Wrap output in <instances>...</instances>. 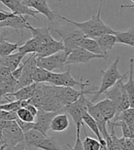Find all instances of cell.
<instances>
[{
  "label": "cell",
  "instance_id": "6da1fadb",
  "mask_svg": "<svg viewBox=\"0 0 134 150\" xmlns=\"http://www.w3.org/2000/svg\"><path fill=\"white\" fill-rule=\"evenodd\" d=\"M102 5H103V0H100L98 13L96 15H93L90 19L84 21V22L73 21L65 17L59 16L57 14H56V18L63 20L66 23H70L72 26L77 28L85 36L92 38V39H96V38L103 36L105 34H116L117 31H115L114 29H112L107 24L104 23V21L101 19Z\"/></svg>",
  "mask_w": 134,
  "mask_h": 150
},
{
  "label": "cell",
  "instance_id": "7a4b0ae2",
  "mask_svg": "<svg viewBox=\"0 0 134 150\" xmlns=\"http://www.w3.org/2000/svg\"><path fill=\"white\" fill-rule=\"evenodd\" d=\"M120 56L117 57L114 62L108 67V70L106 71L101 70V72H102L101 83H100L99 88L98 89V91L94 92V97L91 100V102L94 103L101 94H103L106 91H108V89L112 87L118 80L127 77V75L129 74V71L123 74H120V71H118V62H120Z\"/></svg>",
  "mask_w": 134,
  "mask_h": 150
},
{
  "label": "cell",
  "instance_id": "3957f363",
  "mask_svg": "<svg viewBox=\"0 0 134 150\" xmlns=\"http://www.w3.org/2000/svg\"><path fill=\"white\" fill-rule=\"evenodd\" d=\"M124 79L125 78L118 80L112 87L103 93L106 95V98L111 100L114 103L117 109V115L115 117H117L123 111L130 108L129 96L124 87Z\"/></svg>",
  "mask_w": 134,
  "mask_h": 150
},
{
  "label": "cell",
  "instance_id": "277c9868",
  "mask_svg": "<svg viewBox=\"0 0 134 150\" xmlns=\"http://www.w3.org/2000/svg\"><path fill=\"white\" fill-rule=\"evenodd\" d=\"M47 83L53 84L55 86H62V87H72L80 86L81 89H86L87 86L90 85L89 81H84V77L82 76L80 81L74 80L71 74V68H68L67 71L62 73H55L51 71L47 80Z\"/></svg>",
  "mask_w": 134,
  "mask_h": 150
},
{
  "label": "cell",
  "instance_id": "5b68a950",
  "mask_svg": "<svg viewBox=\"0 0 134 150\" xmlns=\"http://www.w3.org/2000/svg\"><path fill=\"white\" fill-rule=\"evenodd\" d=\"M87 111V99L86 98V94L80 96L79 98L68 105H66L64 108V112L69 115L74 124L76 125V129L85 128V124L83 122V115L85 112Z\"/></svg>",
  "mask_w": 134,
  "mask_h": 150
},
{
  "label": "cell",
  "instance_id": "8992f818",
  "mask_svg": "<svg viewBox=\"0 0 134 150\" xmlns=\"http://www.w3.org/2000/svg\"><path fill=\"white\" fill-rule=\"evenodd\" d=\"M0 140L3 142L4 146H16L24 141V133L20 129L16 120L9 121L2 131Z\"/></svg>",
  "mask_w": 134,
  "mask_h": 150
},
{
  "label": "cell",
  "instance_id": "52a82bcc",
  "mask_svg": "<svg viewBox=\"0 0 134 150\" xmlns=\"http://www.w3.org/2000/svg\"><path fill=\"white\" fill-rule=\"evenodd\" d=\"M67 56H68V52L65 50H61L57 53L47 57H38L37 63L39 67L49 71H53L54 70H63L65 67Z\"/></svg>",
  "mask_w": 134,
  "mask_h": 150
},
{
  "label": "cell",
  "instance_id": "ba28073f",
  "mask_svg": "<svg viewBox=\"0 0 134 150\" xmlns=\"http://www.w3.org/2000/svg\"><path fill=\"white\" fill-rule=\"evenodd\" d=\"M108 56L106 55H98L94 54L92 52L85 50L82 47H77L73 49L67 56L65 66H70L73 64H79V63H87L91 59H106Z\"/></svg>",
  "mask_w": 134,
  "mask_h": 150
},
{
  "label": "cell",
  "instance_id": "9c48e42d",
  "mask_svg": "<svg viewBox=\"0 0 134 150\" xmlns=\"http://www.w3.org/2000/svg\"><path fill=\"white\" fill-rule=\"evenodd\" d=\"M53 30L62 38V41L64 45V50L68 52V54L73 49L80 47L81 40L85 37V35L76 27L74 29L68 33H65L63 30H59L57 28H53Z\"/></svg>",
  "mask_w": 134,
  "mask_h": 150
},
{
  "label": "cell",
  "instance_id": "30bf717a",
  "mask_svg": "<svg viewBox=\"0 0 134 150\" xmlns=\"http://www.w3.org/2000/svg\"><path fill=\"white\" fill-rule=\"evenodd\" d=\"M37 56L36 53H31V56L28 58V59L23 62V70H22V74L19 78V89L22 87H25L28 85H31L33 83L32 80V74L36 68L38 67V63H37Z\"/></svg>",
  "mask_w": 134,
  "mask_h": 150
},
{
  "label": "cell",
  "instance_id": "8fae6325",
  "mask_svg": "<svg viewBox=\"0 0 134 150\" xmlns=\"http://www.w3.org/2000/svg\"><path fill=\"white\" fill-rule=\"evenodd\" d=\"M56 87H57V96L64 104V106L76 102L80 96L84 94H94V92L89 91V90L86 91L85 89H81L80 91H77V90L72 87H62V86H56Z\"/></svg>",
  "mask_w": 134,
  "mask_h": 150
},
{
  "label": "cell",
  "instance_id": "7c38bea8",
  "mask_svg": "<svg viewBox=\"0 0 134 150\" xmlns=\"http://www.w3.org/2000/svg\"><path fill=\"white\" fill-rule=\"evenodd\" d=\"M0 3L6 6L15 15L28 16L29 18L32 17L34 18H38V17H37V15L39 14L38 11L27 6L22 3L21 0H0Z\"/></svg>",
  "mask_w": 134,
  "mask_h": 150
},
{
  "label": "cell",
  "instance_id": "4fadbf2b",
  "mask_svg": "<svg viewBox=\"0 0 134 150\" xmlns=\"http://www.w3.org/2000/svg\"><path fill=\"white\" fill-rule=\"evenodd\" d=\"M59 114L56 112H48L41 109H39L38 114L35 117L34 122V128L42 133L43 134L47 136L48 130L51 128V124L53 121V117ZM48 137V136H47Z\"/></svg>",
  "mask_w": 134,
  "mask_h": 150
},
{
  "label": "cell",
  "instance_id": "5bb4252c",
  "mask_svg": "<svg viewBox=\"0 0 134 150\" xmlns=\"http://www.w3.org/2000/svg\"><path fill=\"white\" fill-rule=\"evenodd\" d=\"M29 17L28 16H19V15H13L12 17L7 19L0 22V28H9L15 30L17 34L23 35L24 29L27 28V23Z\"/></svg>",
  "mask_w": 134,
  "mask_h": 150
},
{
  "label": "cell",
  "instance_id": "9a60e30c",
  "mask_svg": "<svg viewBox=\"0 0 134 150\" xmlns=\"http://www.w3.org/2000/svg\"><path fill=\"white\" fill-rule=\"evenodd\" d=\"M87 112H88V114L95 119V121L96 122V124H98V125L101 136L103 137L104 139L106 140L109 136L108 129H107L108 122L106 121V119L104 118V116L102 115V114L98 110V108L96 106V104L89 100H87Z\"/></svg>",
  "mask_w": 134,
  "mask_h": 150
},
{
  "label": "cell",
  "instance_id": "2e32d148",
  "mask_svg": "<svg viewBox=\"0 0 134 150\" xmlns=\"http://www.w3.org/2000/svg\"><path fill=\"white\" fill-rule=\"evenodd\" d=\"M29 7L38 11V13L43 15L51 24H53L54 18H56V14L53 12L48 6L47 0H31V2L28 5Z\"/></svg>",
  "mask_w": 134,
  "mask_h": 150
},
{
  "label": "cell",
  "instance_id": "e0dca14e",
  "mask_svg": "<svg viewBox=\"0 0 134 150\" xmlns=\"http://www.w3.org/2000/svg\"><path fill=\"white\" fill-rule=\"evenodd\" d=\"M27 28L29 29L32 34V38L36 39L39 41L40 45L47 44L51 41H53L54 39L51 35V28L50 27L45 28H34L31 25L27 23Z\"/></svg>",
  "mask_w": 134,
  "mask_h": 150
},
{
  "label": "cell",
  "instance_id": "ac0fdd59",
  "mask_svg": "<svg viewBox=\"0 0 134 150\" xmlns=\"http://www.w3.org/2000/svg\"><path fill=\"white\" fill-rule=\"evenodd\" d=\"M96 106L98 108V110L100 111V112L102 114V115L104 116V118L106 119V121L108 123L110 121L115 118L116 115H117V109L114 103L106 98L102 101H100L98 103H95Z\"/></svg>",
  "mask_w": 134,
  "mask_h": 150
},
{
  "label": "cell",
  "instance_id": "d6986e66",
  "mask_svg": "<svg viewBox=\"0 0 134 150\" xmlns=\"http://www.w3.org/2000/svg\"><path fill=\"white\" fill-rule=\"evenodd\" d=\"M64 50V45L62 40H53L47 44L41 45L38 51H37V56L38 57H47L53 55L57 52Z\"/></svg>",
  "mask_w": 134,
  "mask_h": 150
},
{
  "label": "cell",
  "instance_id": "ffe728a7",
  "mask_svg": "<svg viewBox=\"0 0 134 150\" xmlns=\"http://www.w3.org/2000/svg\"><path fill=\"white\" fill-rule=\"evenodd\" d=\"M36 85H37V82H33L32 84L31 85H28L25 87H22L20 89H19L18 91H16L13 93L10 94H7L5 99L7 102H10L12 100H10L9 98L10 97H13L15 100H19V101H24V100H29L32 97L34 91L36 89Z\"/></svg>",
  "mask_w": 134,
  "mask_h": 150
},
{
  "label": "cell",
  "instance_id": "44dd1931",
  "mask_svg": "<svg viewBox=\"0 0 134 150\" xmlns=\"http://www.w3.org/2000/svg\"><path fill=\"white\" fill-rule=\"evenodd\" d=\"M25 54L21 52H17V53H12L10 55L1 57L0 56V67H7L12 71L16 70L19 64L22 62V59H24Z\"/></svg>",
  "mask_w": 134,
  "mask_h": 150
},
{
  "label": "cell",
  "instance_id": "7402d4cb",
  "mask_svg": "<svg viewBox=\"0 0 134 150\" xmlns=\"http://www.w3.org/2000/svg\"><path fill=\"white\" fill-rule=\"evenodd\" d=\"M19 89V81L14 77L6 80H0V103H4L1 98H5L7 94L13 93Z\"/></svg>",
  "mask_w": 134,
  "mask_h": 150
},
{
  "label": "cell",
  "instance_id": "603a6c76",
  "mask_svg": "<svg viewBox=\"0 0 134 150\" xmlns=\"http://www.w3.org/2000/svg\"><path fill=\"white\" fill-rule=\"evenodd\" d=\"M45 137H47V136L43 134L42 133H41L40 131H38L35 128H32L29 131L24 133V141H25L27 146H29V147L37 148L38 145Z\"/></svg>",
  "mask_w": 134,
  "mask_h": 150
},
{
  "label": "cell",
  "instance_id": "cb8c5ba5",
  "mask_svg": "<svg viewBox=\"0 0 134 150\" xmlns=\"http://www.w3.org/2000/svg\"><path fill=\"white\" fill-rule=\"evenodd\" d=\"M95 40L98 41L103 54L106 56H108V51L112 50L113 47L115 46V44L117 43L115 34H105L96 38Z\"/></svg>",
  "mask_w": 134,
  "mask_h": 150
},
{
  "label": "cell",
  "instance_id": "d4e9b609",
  "mask_svg": "<svg viewBox=\"0 0 134 150\" xmlns=\"http://www.w3.org/2000/svg\"><path fill=\"white\" fill-rule=\"evenodd\" d=\"M69 119L66 112H59L51 121V130L53 132H63L69 127Z\"/></svg>",
  "mask_w": 134,
  "mask_h": 150
},
{
  "label": "cell",
  "instance_id": "484cf974",
  "mask_svg": "<svg viewBox=\"0 0 134 150\" xmlns=\"http://www.w3.org/2000/svg\"><path fill=\"white\" fill-rule=\"evenodd\" d=\"M133 62L134 59L131 58L130 59V70H129V78L126 83H124V87L127 91L129 100H130V107L134 108V75H133Z\"/></svg>",
  "mask_w": 134,
  "mask_h": 150
},
{
  "label": "cell",
  "instance_id": "4316f807",
  "mask_svg": "<svg viewBox=\"0 0 134 150\" xmlns=\"http://www.w3.org/2000/svg\"><path fill=\"white\" fill-rule=\"evenodd\" d=\"M83 122L84 124H86L90 130L96 134V137H98V141L101 143V145H107V142L106 140L103 138V137L101 136V133L99 131V128H98V125L96 124V122L95 121V119L88 114V112H85V114L83 115Z\"/></svg>",
  "mask_w": 134,
  "mask_h": 150
},
{
  "label": "cell",
  "instance_id": "83f0119b",
  "mask_svg": "<svg viewBox=\"0 0 134 150\" xmlns=\"http://www.w3.org/2000/svg\"><path fill=\"white\" fill-rule=\"evenodd\" d=\"M115 36L117 43L134 47V27L130 28L128 30L123 32H116Z\"/></svg>",
  "mask_w": 134,
  "mask_h": 150
},
{
  "label": "cell",
  "instance_id": "f1b7e54d",
  "mask_svg": "<svg viewBox=\"0 0 134 150\" xmlns=\"http://www.w3.org/2000/svg\"><path fill=\"white\" fill-rule=\"evenodd\" d=\"M80 47L84 48L85 50L92 52V53H94V54L104 55L100 47H99L98 43V41H96L95 39H92V38L85 36L81 40Z\"/></svg>",
  "mask_w": 134,
  "mask_h": 150
},
{
  "label": "cell",
  "instance_id": "f546056e",
  "mask_svg": "<svg viewBox=\"0 0 134 150\" xmlns=\"http://www.w3.org/2000/svg\"><path fill=\"white\" fill-rule=\"evenodd\" d=\"M40 43L34 38H31V39L28 40L24 44H21L19 48L18 49L19 52H21L23 54H29V53H37L39 48H40Z\"/></svg>",
  "mask_w": 134,
  "mask_h": 150
},
{
  "label": "cell",
  "instance_id": "4dcf8cb0",
  "mask_svg": "<svg viewBox=\"0 0 134 150\" xmlns=\"http://www.w3.org/2000/svg\"><path fill=\"white\" fill-rule=\"evenodd\" d=\"M21 44V42L12 43L6 40H3L2 41H0V56L4 57L12 54L14 51L18 50Z\"/></svg>",
  "mask_w": 134,
  "mask_h": 150
},
{
  "label": "cell",
  "instance_id": "1f68e13d",
  "mask_svg": "<svg viewBox=\"0 0 134 150\" xmlns=\"http://www.w3.org/2000/svg\"><path fill=\"white\" fill-rule=\"evenodd\" d=\"M37 148L41 150H63L55 139L50 138L48 137L41 142L38 146H37Z\"/></svg>",
  "mask_w": 134,
  "mask_h": 150
},
{
  "label": "cell",
  "instance_id": "d6a6232c",
  "mask_svg": "<svg viewBox=\"0 0 134 150\" xmlns=\"http://www.w3.org/2000/svg\"><path fill=\"white\" fill-rule=\"evenodd\" d=\"M83 130L86 134V138L82 142V143H83L84 149L85 150H99L101 146V143L98 141V139H95L93 137H88L86 131V128H84Z\"/></svg>",
  "mask_w": 134,
  "mask_h": 150
},
{
  "label": "cell",
  "instance_id": "836d02e7",
  "mask_svg": "<svg viewBox=\"0 0 134 150\" xmlns=\"http://www.w3.org/2000/svg\"><path fill=\"white\" fill-rule=\"evenodd\" d=\"M50 72L51 71L43 68H41V67L38 66L32 74V80L34 82H37V83H40V82H47Z\"/></svg>",
  "mask_w": 134,
  "mask_h": 150
},
{
  "label": "cell",
  "instance_id": "e575fe53",
  "mask_svg": "<svg viewBox=\"0 0 134 150\" xmlns=\"http://www.w3.org/2000/svg\"><path fill=\"white\" fill-rule=\"evenodd\" d=\"M17 115H18V118H19L24 122H28V123L35 122V116L26 107L19 108L17 111Z\"/></svg>",
  "mask_w": 134,
  "mask_h": 150
},
{
  "label": "cell",
  "instance_id": "d590c367",
  "mask_svg": "<svg viewBox=\"0 0 134 150\" xmlns=\"http://www.w3.org/2000/svg\"><path fill=\"white\" fill-rule=\"evenodd\" d=\"M118 144L120 145L122 150H134V142L128 138H118Z\"/></svg>",
  "mask_w": 134,
  "mask_h": 150
},
{
  "label": "cell",
  "instance_id": "8d00e7d4",
  "mask_svg": "<svg viewBox=\"0 0 134 150\" xmlns=\"http://www.w3.org/2000/svg\"><path fill=\"white\" fill-rule=\"evenodd\" d=\"M16 122L19 125V126L20 127V129L23 131V133H26L28 131H29L31 129L34 128V122L33 123H28V122H24L20 120L19 118L16 119Z\"/></svg>",
  "mask_w": 134,
  "mask_h": 150
},
{
  "label": "cell",
  "instance_id": "74e56055",
  "mask_svg": "<svg viewBox=\"0 0 134 150\" xmlns=\"http://www.w3.org/2000/svg\"><path fill=\"white\" fill-rule=\"evenodd\" d=\"M12 71L7 67H0V80H6L12 78Z\"/></svg>",
  "mask_w": 134,
  "mask_h": 150
},
{
  "label": "cell",
  "instance_id": "f35d334b",
  "mask_svg": "<svg viewBox=\"0 0 134 150\" xmlns=\"http://www.w3.org/2000/svg\"><path fill=\"white\" fill-rule=\"evenodd\" d=\"M27 147L28 146L25 143V141H23L16 146H4L3 145V147L1 150H25Z\"/></svg>",
  "mask_w": 134,
  "mask_h": 150
},
{
  "label": "cell",
  "instance_id": "ab89813d",
  "mask_svg": "<svg viewBox=\"0 0 134 150\" xmlns=\"http://www.w3.org/2000/svg\"><path fill=\"white\" fill-rule=\"evenodd\" d=\"M66 146L68 147L70 150H85L84 146H83V143H82V141L80 139V133L76 132V144H74V146L72 147L68 144L66 145Z\"/></svg>",
  "mask_w": 134,
  "mask_h": 150
},
{
  "label": "cell",
  "instance_id": "60d3db41",
  "mask_svg": "<svg viewBox=\"0 0 134 150\" xmlns=\"http://www.w3.org/2000/svg\"><path fill=\"white\" fill-rule=\"evenodd\" d=\"M14 15V13H9V12H6V11H3V10H0V22H2L6 19H7L9 18L12 17Z\"/></svg>",
  "mask_w": 134,
  "mask_h": 150
},
{
  "label": "cell",
  "instance_id": "b9f144b4",
  "mask_svg": "<svg viewBox=\"0 0 134 150\" xmlns=\"http://www.w3.org/2000/svg\"><path fill=\"white\" fill-rule=\"evenodd\" d=\"M29 112H31V114L36 117V115H37V114H38V111H39V109L37 108L35 105H33V104H31V103H29V104H27V105L25 106Z\"/></svg>",
  "mask_w": 134,
  "mask_h": 150
},
{
  "label": "cell",
  "instance_id": "7bdbcfd3",
  "mask_svg": "<svg viewBox=\"0 0 134 150\" xmlns=\"http://www.w3.org/2000/svg\"><path fill=\"white\" fill-rule=\"evenodd\" d=\"M132 3H134V0H130ZM121 9H124V8H134V5H121L120 6Z\"/></svg>",
  "mask_w": 134,
  "mask_h": 150
},
{
  "label": "cell",
  "instance_id": "ee69618b",
  "mask_svg": "<svg viewBox=\"0 0 134 150\" xmlns=\"http://www.w3.org/2000/svg\"><path fill=\"white\" fill-rule=\"evenodd\" d=\"M9 33H11V32H9V33H7V32H4V33H1V34H0V41H2L3 40H6V35L7 34H9Z\"/></svg>",
  "mask_w": 134,
  "mask_h": 150
},
{
  "label": "cell",
  "instance_id": "f6af8a7d",
  "mask_svg": "<svg viewBox=\"0 0 134 150\" xmlns=\"http://www.w3.org/2000/svg\"><path fill=\"white\" fill-rule=\"evenodd\" d=\"M4 115H5V111H3V110H0V120L3 119V117H4Z\"/></svg>",
  "mask_w": 134,
  "mask_h": 150
},
{
  "label": "cell",
  "instance_id": "bcb514c9",
  "mask_svg": "<svg viewBox=\"0 0 134 150\" xmlns=\"http://www.w3.org/2000/svg\"><path fill=\"white\" fill-rule=\"evenodd\" d=\"M99 150H108L107 145H101V146H100V149H99Z\"/></svg>",
  "mask_w": 134,
  "mask_h": 150
},
{
  "label": "cell",
  "instance_id": "7dc6e473",
  "mask_svg": "<svg viewBox=\"0 0 134 150\" xmlns=\"http://www.w3.org/2000/svg\"><path fill=\"white\" fill-rule=\"evenodd\" d=\"M130 127H131V128L134 130V122H131V123H130V124H128Z\"/></svg>",
  "mask_w": 134,
  "mask_h": 150
},
{
  "label": "cell",
  "instance_id": "c3c4849f",
  "mask_svg": "<svg viewBox=\"0 0 134 150\" xmlns=\"http://www.w3.org/2000/svg\"><path fill=\"white\" fill-rule=\"evenodd\" d=\"M3 145H4V144H3V142H2L1 140H0V150L2 149V147H3Z\"/></svg>",
  "mask_w": 134,
  "mask_h": 150
},
{
  "label": "cell",
  "instance_id": "681fc988",
  "mask_svg": "<svg viewBox=\"0 0 134 150\" xmlns=\"http://www.w3.org/2000/svg\"><path fill=\"white\" fill-rule=\"evenodd\" d=\"M25 150H28V148H26V149H25Z\"/></svg>",
  "mask_w": 134,
  "mask_h": 150
},
{
  "label": "cell",
  "instance_id": "f907efd6",
  "mask_svg": "<svg viewBox=\"0 0 134 150\" xmlns=\"http://www.w3.org/2000/svg\"><path fill=\"white\" fill-rule=\"evenodd\" d=\"M132 58H133V59H134V55H133V57H132Z\"/></svg>",
  "mask_w": 134,
  "mask_h": 150
},
{
  "label": "cell",
  "instance_id": "816d5d0a",
  "mask_svg": "<svg viewBox=\"0 0 134 150\" xmlns=\"http://www.w3.org/2000/svg\"><path fill=\"white\" fill-rule=\"evenodd\" d=\"M58 1H61V0H58Z\"/></svg>",
  "mask_w": 134,
  "mask_h": 150
}]
</instances>
